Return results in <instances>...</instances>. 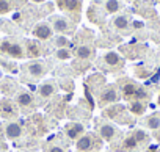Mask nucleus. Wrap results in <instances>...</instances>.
<instances>
[{"instance_id":"f03ea898","label":"nucleus","mask_w":160,"mask_h":152,"mask_svg":"<svg viewBox=\"0 0 160 152\" xmlns=\"http://www.w3.org/2000/svg\"><path fill=\"white\" fill-rule=\"evenodd\" d=\"M96 133L105 143H115L121 136L119 127L112 121H99L96 124Z\"/></svg>"},{"instance_id":"f257e3e1","label":"nucleus","mask_w":160,"mask_h":152,"mask_svg":"<svg viewBox=\"0 0 160 152\" xmlns=\"http://www.w3.org/2000/svg\"><path fill=\"white\" fill-rule=\"evenodd\" d=\"M116 85H118L121 99H124L127 102H130V101H144V102H148V99L151 96L149 91L144 86H141L140 83H137L132 79H121Z\"/></svg>"},{"instance_id":"6e6552de","label":"nucleus","mask_w":160,"mask_h":152,"mask_svg":"<svg viewBox=\"0 0 160 152\" xmlns=\"http://www.w3.org/2000/svg\"><path fill=\"white\" fill-rule=\"evenodd\" d=\"M18 105L19 110H24V111H28V110H33L36 107V99L32 93L25 91V90H21L14 94V99H13Z\"/></svg>"},{"instance_id":"9d476101","label":"nucleus","mask_w":160,"mask_h":152,"mask_svg":"<svg viewBox=\"0 0 160 152\" xmlns=\"http://www.w3.org/2000/svg\"><path fill=\"white\" fill-rule=\"evenodd\" d=\"M115 143H118V149L116 150H121V152H138L141 149L140 144L137 143L135 136L132 135V132L124 135V136H119Z\"/></svg>"},{"instance_id":"0eeeda50","label":"nucleus","mask_w":160,"mask_h":152,"mask_svg":"<svg viewBox=\"0 0 160 152\" xmlns=\"http://www.w3.org/2000/svg\"><path fill=\"white\" fill-rule=\"evenodd\" d=\"M19 116V108L14 101L2 97L0 99V118L7 121H14Z\"/></svg>"},{"instance_id":"2f4dec72","label":"nucleus","mask_w":160,"mask_h":152,"mask_svg":"<svg viewBox=\"0 0 160 152\" xmlns=\"http://www.w3.org/2000/svg\"><path fill=\"white\" fill-rule=\"evenodd\" d=\"M35 3H41V2H44V0H33Z\"/></svg>"},{"instance_id":"7c9ffc66","label":"nucleus","mask_w":160,"mask_h":152,"mask_svg":"<svg viewBox=\"0 0 160 152\" xmlns=\"http://www.w3.org/2000/svg\"><path fill=\"white\" fill-rule=\"evenodd\" d=\"M2 136H5V130H3V124L0 122V138Z\"/></svg>"},{"instance_id":"aec40b11","label":"nucleus","mask_w":160,"mask_h":152,"mask_svg":"<svg viewBox=\"0 0 160 152\" xmlns=\"http://www.w3.org/2000/svg\"><path fill=\"white\" fill-rule=\"evenodd\" d=\"M143 125H144L146 129L152 130V132L158 130V129H160V111H155V113L146 116L144 121H143Z\"/></svg>"},{"instance_id":"f704fd0d","label":"nucleus","mask_w":160,"mask_h":152,"mask_svg":"<svg viewBox=\"0 0 160 152\" xmlns=\"http://www.w3.org/2000/svg\"><path fill=\"white\" fill-rule=\"evenodd\" d=\"M157 2H158V3H160V0H157Z\"/></svg>"},{"instance_id":"39448f33","label":"nucleus","mask_w":160,"mask_h":152,"mask_svg":"<svg viewBox=\"0 0 160 152\" xmlns=\"http://www.w3.org/2000/svg\"><path fill=\"white\" fill-rule=\"evenodd\" d=\"M53 33H60V35H68L74 30V22L68 17V16H63V14H55L50 17L49 21Z\"/></svg>"},{"instance_id":"bb28decb","label":"nucleus","mask_w":160,"mask_h":152,"mask_svg":"<svg viewBox=\"0 0 160 152\" xmlns=\"http://www.w3.org/2000/svg\"><path fill=\"white\" fill-rule=\"evenodd\" d=\"M44 152H68V150H66V147H63V146L53 143V144H49V146L46 147Z\"/></svg>"},{"instance_id":"a211bd4d","label":"nucleus","mask_w":160,"mask_h":152,"mask_svg":"<svg viewBox=\"0 0 160 152\" xmlns=\"http://www.w3.org/2000/svg\"><path fill=\"white\" fill-rule=\"evenodd\" d=\"M127 111L132 116H144L148 111V102L144 101H130L127 102Z\"/></svg>"},{"instance_id":"5701e85b","label":"nucleus","mask_w":160,"mask_h":152,"mask_svg":"<svg viewBox=\"0 0 160 152\" xmlns=\"http://www.w3.org/2000/svg\"><path fill=\"white\" fill-rule=\"evenodd\" d=\"M75 56L80 58V60H91L94 56V49L88 44H83V46H78L75 49Z\"/></svg>"},{"instance_id":"393cba45","label":"nucleus","mask_w":160,"mask_h":152,"mask_svg":"<svg viewBox=\"0 0 160 152\" xmlns=\"http://www.w3.org/2000/svg\"><path fill=\"white\" fill-rule=\"evenodd\" d=\"M55 46H57V49H69V46H71V41H69V38L68 36H64V35H58V36H55Z\"/></svg>"},{"instance_id":"ddd939ff","label":"nucleus","mask_w":160,"mask_h":152,"mask_svg":"<svg viewBox=\"0 0 160 152\" xmlns=\"http://www.w3.org/2000/svg\"><path fill=\"white\" fill-rule=\"evenodd\" d=\"M57 7L71 16H78L82 13V0H57Z\"/></svg>"},{"instance_id":"473e14b6","label":"nucleus","mask_w":160,"mask_h":152,"mask_svg":"<svg viewBox=\"0 0 160 152\" xmlns=\"http://www.w3.org/2000/svg\"><path fill=\"white\" fill-rule=\"evenodd\" d=\"M158 105H160V96H158Z\"/></svg>"},{"instance_id":"2eb2a0df","label":"nucleus","mask_w":160,"mask_h":152,"mask_svg":"<svg viewBox=\"0 0 160 152\" xmlns=\"http://www.w3.org/2000/svg\"><path fill=\"white\" fill-rule=\"evenodd\" d=\"M85 132H87V130H85V125L80 124V122H69V124H66V127H64V135H66L69 140H72L74 143H75L80 136H82Z\"/></svg>"},{"instance_id":"f8f14e48","label":"nucleus","mask_w":160,"mask_h":152,"mask_svg":"<svg viewBox=\"0 0 160 152\" xmlns=\"http://www.w3.org/2000/svg\"><path fill=\"white\" fill-rule=\"evenodd\" d=\"M32 36L38 41H49L53 38V30L49 22H38L32 30Z\"/></svg>"},{"instance_id":"c756f323","label":"nucleus","mask_w":160,"mask_h":152,"mask_svg":"<svg viewBox=\"0 0 160 152\" xmlns=\"http://www.w3.org/2000/svg\"><path fill=\"white\" fill-rule=\"evenodd\" d=\"M154 136H155V140H157V141H160V129L154 132Z\"/></svg>"},{"instance_id":"7ed1b4c3","label":"nucleus","mask_w":160,"mask_h":152,"mask_svg":"<svg viewBox=\"0 0 160 152\" xmlns=\"http://www.w3.org/2000/svg\"><path fill=\"white\" fill-rule=\"evenodd\" d=\"M119 99H121V96H119L118 85H113V83H108V85L102 86L98 93V105L102 107V108L115 105Z\"/></svg>"},{"instance_id":"6ab92c4d","label":"nucleus","mask_w":160,"mask_h":152,"mask_svg":"<svg viewBox=\"0 0 160 152\" xmlns=\"http://www.w3.org/2000/svg\"><path fill=\"white\" fill-rule=\"evenodd\" d=\"M112 27L118 32H126L130 27V17L127 14H116L112 19Z\"/></svg>"},{"instance_id":"9b49d317","label":"nucleus","mask_w":160,"mask_h":152,"mask_svg":"<svg viewBox=\"0 0 160 152\" xmlns=\"http://www.w3.org/2000/svg\"><path fill=\"white\" fill-rule=\"evenodd\" d=\"M3 130H5V136L10 141H18L19 138L24 136V127L19 121H7L3 124Z\"/></svg>"},{"instance_id":"f3484780","label":"nucleus","mask_w":160,"mask_h":152,"mask_svg":"<svg viewBox=\"0 0 160 152\" xmlns=\"http://www.w3.org/2000/svg\"><path fill=\"white\" fill-rule=\"evenodd\" d=\"M55 93H57V85H55V82H52V80L41 83V85L38 86V90H36V94H38V97H41V99H50L52 96H55Z\"/></svg>"},{"instance_id":"c85d7f7f","label":"nucleus","mask_w":160,"mask_h":152,"mask_svg":"<svg viewBox=\"0 0 160 152\" xmlns=\"http://www.w3.org/2000/svg\"><path fill=\"white\" fill-rule=\"evenodd\" d=\"M144 152H160V149H158L157 146H151V144H149V146L144 149Z\"/></svg>"},{"instance_id":"1a4fd4ad","label":"nucleus","mask_w":160,"mask_h":152,"mask_svg":"<svg viewBox=\"0 0 160 152\" xmlns=\"http://www.w3.org/2000/svg\"><path fill=\"white\" fill-rule=\"evenodd\" d=\"M25 71H27V75L33 80H38L41 77H44L46 72H47V63L42 61V60H36V61H30L27 63L25 66Z\"/></svg>"},{"instance_id":"72a5a7b5","label":"nucleus","mask_w":160,"mask_h":152,"mask_svg":"<svg viewBox=\"0 0 160 152\" xmlns=\"http://www.w3.org/2000/svg\"><path fill=\"white\" fill-rule=\"evenodd\" d=\"M0 77H2V71H0Z\"/></svg>"},{"instance_id":"423d86ee","label":"nucleus","mask_w":160,"mask_h":152,"mask_svg":"<svg viewBox=\"0 0 160 152\" xmlns=\"http://www.w3.org/2000/svg\"><path fill=\"white\" fill-rule=\"evenodd\" d=\"M0 50H2L5 55L11 56V58H16V60H21V58H25L27 53H25V47L16 41H11V39H5L2 44H0Z\"/></svg>"},{"instance_id":"20e7f679","label":"nucleus","mask_w":160,"mask_h":152,"mask_svg":"<svg viewBox=\"0 0 160 152\" xmlns=\"http://www.w3.org/2000/svg\"><path fill=\"white\" fill-rule=\"evenodd\" d=\"M102 146V140L98 136L96 132H85L75 141V150L77 152H93Z\"/></svg>"},{"instance_id":"cd10ccee","label":"nucleus","mask_w":160,"mask_h":152,"mask_svg":"<svg viewBox=\"0 0 160 152\" xmlns=\"http://www.w3.org/2000/svg\"><path fill=\"white\" fill-rule=\"evenodd\" d=\"M11 11V3L8 0H0V14H7Z\"/></svg>"},{"instance_id":"dca6fc26","label":"nucleus","mask_w":160,"mask_h":152,"mask_svg":"<svg viewBox=\"0 0 160 152\" xmlns=\"http://www.w3.org/2000/svg\"><path fill=\"white\" fill-rule=\"evenodd\" d=\"M129 111H127V107H121V105H110L107 110H105V116L112 121V122H121L122 121V116H126Z\"/></svg>"},{"instance_id":"412c9836","label":"nucleus","mask_w":160,"mask_h":152,"mask_svg":"<svg viewBox=\"0 0 160 152\" xmlns=\"http://www.w3.org/2000/svg\"><path fill=\"white\" fill-rule=\"evenodd\" d=\"M122 7H124L122 0H105L104 2V10L108 14H118L122 10Z\"/></svg>"},{"instance_id":"a878e982","label":"nucleus","mask_w":160,"mask_h":152,"mask_svg":"<svg viewBox=\"0 0 160 152\" xmlns=\"http://www.w3.org/2000/svg\"><path fill=\"white\" fill-rule=\"evenodd\" d=\"M55 56L58 58V60H69L71 56H72V52L69 50V49H57V53H55Z\"/></svg>"},{"instance_id":"4be33fe9","label":"nucleus","mask_w":160,"mask_h":152,"mask_svg":"<svg viewBox=\"0 0 160 152\" xmlns=\"http://www.w3.org/2000/svg\"><path fill=\"white\" fill-rule=\"evenodd\" d=\"M132 135L135 136V140H137V143L140 144V147H148V146H149L151 136H149V133L144 132L143 129H135V130H132Z\"/></svg>"},{"instance_id":"b1692460","label":"nucleus","mask_w":160,"mask_h":152,"mask_svg":"<svg viewBox=\"0 0 160 152\" xmlns=\"http://www.w3.org/2000/svg\"><path fill=\"white\" fill-rule=\"evenodd\" d=\"M41 46L38 44V41H27V47H25V53L32 58H38L41 55Z\"/></svg>"},{"instance_id":"4468645a","label":"nucleus","mask_w":160,"mask_h":152,"mask_svg":"<svg viewBox=\"0 0 160 152\" xmlns=\"http://www.w3.org/2000/svg\"><path fill=\"white\" fill-rule=\"evenodd\" d=\"M102 64L107 66V69H110V71H116V69H121V67L124 66V60H122V56H121L118 52L110 50V52L104 53V56H102Z\"/></svg>"}]
</instances>
